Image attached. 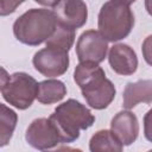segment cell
Masks as SVG:
<instances>
[{
  "mask_svg": "<svg viewBox=\"0 0 152 152\" xmlns=\"http://www.w3.org/2000/svg\"><path fill=\"white\" fill-rule=\"evenodd\" d=\"M74 81L80 87L86 102L94 109L107 108L115 97L114 84L97 63L80 62L74 71Z\"/></svg>",
  "mask_w": 152,
  "mask_h": 152,
  "instance_id": "6da1fadb",
  "label": "cell"
},
{
  "mask_svg": "<svg viewBox=\"0 0 152 152\" xmlns=\"http://www.w3.org/2000/svg\"><path fill=\"white\" fill-rule=\"evenodd\" d=\"M55 125L61 142L70 144L80 138V132L91 127L95 116L89 108L75 99H69L58 104L49 116Z\"/></svg>",
  "mask_w": 152,
  "mask_h": 152,
  "instance_id": "7a4b0ae2",
  "label": "cell"
},
{
  "mask_svg": "<svg viewBox=\"0 0 152 152\" xmlns=\"http://www.w3.org/2000/svg\"><path fill=\"white\" fill-rule=\"evenodd\" d=\"M57 20L48 8H31L13 24V34L23 44L37 46L44 43L55 31Z\"/></svg>",
  "mask_w": 152,
  "mask_h": 152,
  "instance_id": "3957f363",
  "label": "cell"
},
{
  "mask_svg": "<svg viewBox=\"0 0 152 152\" xmlns=\"http://www.w3.org/2000/svg\"><path fill=\"white\" fill-rule=\"evenodd\" d=\"M134 26V14L129 5L120 0L104 2L99 12L97 27L107 42H119L126 38Z\"/></svg>",
  "mask_w": 152,
  "mask_h": 152,
  "instance_id": "277c9868",
  "label": "cell"
},
{
  "mask_svg": "<svg viewBox=\"0 0 152 152\" xmlns=\"http://www.w3.org/2000/svg\"><path fill=\"white\" fill-rule=\"evenodd\" d=\"M37 87L38 82L32 76L19 71L11 75L1 93L7 103L24 110L32 106L37 95Z\"/></svg>",
  "mask_w": 152,
  "mask_h": 152,
  "instance_id": "5b68a950",
  "label": "cell"
},
{
  "mask_svg": "<svg viewBox=\"0 0 152 152\" xmlns=\"http://www.w3.org/2000/svg\"><path fill=\"white\" fill-rule=\"evenodd\" d=\"M32 63L34 69L43 76L49 78L58 77L69 69V52L46 46L34 53Z\"/></svg>",
  "mask_w": 152,
  "mask_h": 152,
  "instance_id": "8992f818",
  "label": "cell"
},
{
  "mask_svg": "<svg viewBox=\"0 0 152 152\" xmlns=\"http://www.w3.org/2000/svg\"><path fill=\"white\" fill-rule=\"evenodd\" d=\"M25 139L30 146L39 151L53 148L61 142L55 125L46 118L34 119L26 129Z\"/></svg>",
  "mask_w": 152,
  "mask_h": 152,
  "instance_id": "52a82bcc",
  "label": "cell"
},
{
  "mask_svg": "<svg viewBox=\"0 0 152 152\" xmlns=\"http://www.w3.org/2000/svg\"><path fill=\"white\" fill-rule=\"evenodd\" d=\"M108 51V42L99 31H84L76 43V55L80 62H93L100 64L104 61Z\"/></svg>",
  "mask_w": 152,
  "mask_h": 152,
  "instance_id": "ba28073f",
  "label": "cell"
},
{
  "mask_svg": "<svg viewBox=\"0 0 152 152\" xmlns=\"http://www.w3.org/2000/svg\"><path fill=\"white\" fill-rule=\"evenodd\" d=\"M52 12L58 24L77 30L82 27L88 19V7L83 0H59Z\"/></svg>",
  "mask_w": 152,
  "mask_h": 152,
  "instance_id": "9c48e42d",
  "label": "cell"
},
{
  "mask_svg": "<svg viewBox=\"0 0 152 152\" xmlns=\"http://www.w3.org/2000/svg\"><path fill=\"white\" fill-rule=\"evenodd\" d=\"M108 62L110 68L119 75L129 76L138 69V57L135 51L127 44H114L108 52Z\"/></svg>",
  "mask_w": 152,
  "mask_h": 152,
  "instance_id": "30bf717a",
  "label": "cell"
},
{
  "mask_svg": "<svg viewBox=\"0 0 152 152\" xmlns=\"http://www.w3.org/2000/svg\"><path fill=\"white\" fill-rule=\"evenodd\" d=\"M110 131L124 146L132 145L139 134V122L135 114L129 109L119 112L110 121Z\"/></svg>",
  "mask_w": 152,
  "mask_h": 152,
  "instance_id": "8fae6325",
  "label": "cell"
},
{
  "mask_svg": "<svg viewBox=\"0 0 152 152\" xmlns=\"http://www.w3.org/2000/svg\"><path fill=\"white\" fill-rule=\"evenodd\" d=\"M152 102V81L139 80L126 84L122 93V106L125 109H132L138 103Z\"/></svg>",
  "mask_w": 152,
  "mask_h": 152,
  "instance_id": "7c38bea8",
  "label": "cell"
},
{
  "mask_svg": "<svg viewBox=\"0 0 152 152\" xmlns=\"http://www.w3.org/2000/svg\"><path fill=\"white\" fill-rule=\"evenodd\" d=\"M66 95V87L59 80H45L38 83L36 99L43 104L59 102Z\"/></svg>",
  "mask_w": 152,
  "mask_h": 152,
  "instance_id": "4fadbf2b",
  "label": "cell"
},
{
  "mask_svg": "<svg viewBox=\"0 0 152 152\" xmlns=\"http://www.w3.org/2000/svg\"><path fill=\"white\" fill-rule=\"evenodd\" d=\"M124 145L118 140V138L113 134L110 129H101L97 131L89 141V150L91 152L99 151H112L120 152L122 151Z\"/></svg>",
  "mask_w": 152,
  "mask_h": 152,
  "instance_id": "5bb4252c",
  "label": "cell"
},
{
  "mask_svg": "<svg viewBox=\"0 0 152 152\" xmlns=\"http://www.w3.org/2000/svg\"><path fill=\"white\" fill-rule=\"evenodd\" d=\"M17 122V113L6 104L0 103V147H4L10 144Z\"/></svg>",
  "mask_w": 152,
  "mask_h": 152,
  "instance_id": "9a60e30c",
  "label": "cell"
},
{
  "mask_svg": "<svg viewBox=\"0 0 152 152\" xmlns=\"http://www.w3.org/2000/svg\"><path fill=\"white\" fill-rule=\"evenodd\" d=\"M75 42V30L57 23L53 33L45 40L46 46L69 52Z\"/></svg>",
  "mask_w": 152,
  "mask_h": 152,
  "instance_id": "2e32d148",
  "label": "cell"
},
{
  "mask_svg": "<svg viewBox=\"0 0 152 152\" xmlns=\"http://www.w3.org/2000/svg\"><path fill=\"white\" fill-rule=\"evenodd\" d=\"M24 1L25 0H0V17L12 14Z\"/></svg>",
  "mask_w": 152,
  "mask_h": 152,
  "instance_id": "e0dca14e",
  "label": "cell"
},
{
  "mask_svg": "<svg viewBox=\"0 0 152 152\" xmlns=\"http://www.w3.org/2000/svg\"><path fill=\"white\" fill-rule=\"evenodd\" d=\"M10 75H8V72H7V70L6 69H4L2 66H0V91L2 90V88L6 86V83L8 82V80H10Z\"/></svg>",
  "mask_w": 152,
  "mask_h": 152,
  "instance_id": "ac0fdd59",
  "label": "cell"
},
{
  "mask_svg": "<svg viewBox=\"0 0 152 152\" xmlns=\"http://www.w3.org/2000/svg\"><path fill=\"white\" fill-rule=\"evenodd\" d=\"M37 4L39 5H43V6H46V7H53L59 0H34Z\"/></svg>",
  "mask_w": 152,
  "mask_h": 152,
  "instance_id": "d6986e66",
  "label": "cell"
},
{
  "mask_svg": "<svg viewBox=\"0 0 152 152\" xmlns=\"http://www.w3.org/2000/svg\"><path fill=\"white\" fill-rule=\"evenodd\" d=\"M120 1H122V2H125V4H127V5H131V4H133L135 0H120Z\"/></svg>",
  "mask_w": 152,
  "mask_h": 152,
  "instance_id": "ffe728a7",
  "label": "cell"
}]
</instances>
